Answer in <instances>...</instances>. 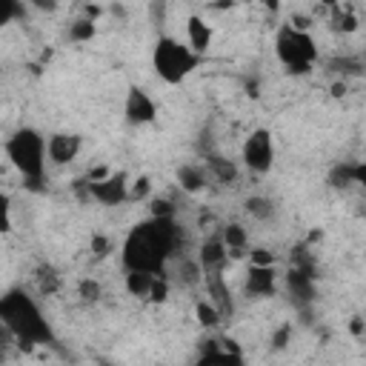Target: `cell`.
I'll use <instances>...</instances> for the list:
<instances>
[{
	"mask_svg": "<svg viewBox=\"0 0 366 366\" xmlns=\"http://www.w3.org/2000/svg\"><path fill=\"white\" fill-rule=\"evenodd\" d=\"M183 246V229L174 217H149L129 229L123 240V266L163 274L166 260Z\"/></svg>",
	"mask_w": 366,
	"mask_h": 366,
	"instance_id": "6da1fadb",
	"label": "cell"
},
{
	"mask_svg": "<svg viewBox=\"0 0 366 366\" xmlns=\"http://www.w3.org/2000/svg\"><path fill=\"white\" fill-rule=\"evenodd\" d=\"M0 323L23 349H34V343H54L49 320L23 289H9L0 295Z\"/></svg>",
	"mask_w": 366,
	"mask_h": 366,
	"instance_id": "7a4b0ae2",
	"label": "cell"
},
{
	"mask_svg": "<svg viewBox=\"0 0 366 366\" xmlns=\"http://www.w3.org/2000/svg\"><path fill=\"white\" fill-rule=\"evenodd\" d=\"M6 157L11 160V166L23 174L26 186L31 192H43L46 189V140L37 129H17L14 134H9L6 140Z\"/></svg>",
	"mask_w": 366,
	"mask_h": 366,
	"instance_id": "3957f363",
	"label": "cell"
},
{
	"mask_svg": "<svg viewBox=\"0 0 366 366\" xmlns=\"http://www.w3.org/2000/svg\"><path fill=\"white\" fill-rule=\"evenodd\" d=\"M274 54L289 74H309L312 63L317 60V46L309 31H300L292 23H283L274 34Z\"/></svg>",
	"mask_w": 366,
	"mask_h": 366,
	"instance_id": "277c9868",
	"label": "cell"
},
{
	"mask_svg": "<svg viewBox=\"0 0 366 366\" xmlns=\"http://www.w3.org/2000/svg\"><path fill=\"white\" fill-rule=\"evenodd\" d=\"M152 66L163 83L174 86L200 66V54L174 37H160L154 43V51H152Z\"/></svg>",
	"mask_w": 366,
	"mask_h": 366,
	"instance_id": "5b68a950",
	"label": "cell"
},
{
	"mask_svg": "<svg viewBox=\"0 0 366 366\" xmlns=\"http://www.w3.org/2000/svg\"><path fill=\"white\" fill-rule=\"evenodd\" d=\"M243 163L254 174H266L272 169V163H274V146H272L269 129H254L243 140Z\"/></svg>",
	"mask_w": 366,
	"mask_h": 366,
	"instance_id": "8992f818",
	"label": "cell"
},
{
	"mask_svg": "<svg viewBox=\"0 0 366 366\" xmlns=\"http://www.w3.org/2000/svg\"><path fill=\"white\" fill-rule=\"evenodd\" d=\"M89 194L103 206H120L129 200V174L126 172H109L103 180H89Z\"/></svg>",
	"mask_w": 366,
	"mask_h": 366,
	"instance_id": "52a82bcc",
	"label": "cell"
},
{
	"mask_svg": "<svg viewBox=\"0 0 366 366\" xmlns=\"http://www.w3.org/2000/svg\"><path fill=\"white\" fill-rule=\"evenodd\" d=\"M123 114H126V123H129V126H146V123H154V117H157V106H154V100L149 97L146 89L132 86L129 94H126Z\"/></svg>",
	"mask_w": 366,
	"mask_h": 366,
	"instance_id": "ba28073f",
	"label": "cell"
},
{
	"mask_svg": "<svg viewBox=\"0 0 366 366\" xmlns=\"http://www.w3.org/2000/svg\"><path fill=\"white\" fill-rule=\"evenodd\" d=\"M80 146H83V137L80 134H69V132H57L46 140V154L51 163L57 166H66L71 163L77 154H80Z\"/></svg>",
	"mask_w": 366,
	"mask_h": 366,
	"instance_id": "9c48e42d",
	"label": "cell"
},
{
	"mask_svg": "<svg viewBox=\"0 0 366 366\" xmlns=\"http://www.w3.org/2000/svg\"><path fill=\"white\" fill-rule=\"evenodd\" d=\"M286 292H289V297H292V303H295V306L315 303V297H317L315 274H309V272H303V269L289 266V272H286Z\"/></svg>",
	"mask_w": 366,
	"mask_h": 366,
	"instance_id": "30bf717a",
	"label": "cell"
},
{
	"mask_svg": "<svg viewBox=\"0 0 366 366\" xmlns=\"http://www.w3.org/2000/svg\"><path fill=\"white\" fill-rule=\"evenodd\" d=\"M203 280H206V292L214 303V309L220 312V317H232L234 315V300H232V292L223 280V272H203Z\"/></svg>",
	"mask_w": 366,
	"mask_h": 366,
	"instance_id": "8fae6325",
	"label": "cell"
},
{
	"mask_svg": "<svg viewBox=\"0 0 366 366\" xmlns=\"http://www.w3.org/2000/svg\"><path fill=\"white\" fill-rule=\"evenodd\" d=\"M274 289H277L274 266H257V263H252V266H249V274H246V295L272 297Z\"/></svg>",
	"mask_w": 366,
	"mask_h": 366,
	"instance_id": "7c38bea8",
	"label": "cell"
},
{
	"mask_svg": "<svg viewBox=\"0 0 366 366\" xmlns=\"http://www.w3.org/2000/svg\"><path fill=\"white\" fill-rule=\"evenodd\" d=\"M366 180V166L363 163H335L326 174V183L332 189H346L352 183H363Z\"/></svg>",
	"mask_w": 366,
	"mask_h": 366,
	"instance_id": "4fadbf2b",
	"label": "cell"
},
{
	"mask_svg": "<svg viewBox=\"0 0 366 366\" xmlns=\"http://www.w3.org/2000/svg\"><path fill=\"white\" fill-rule=\"evenodd\" d=\"M226 257H229V252H226V246H223L220 237H209L200 246V252H197V263H200L203 272H223Z\"/></svg>",
	"mask_w": 366,
	"mask_h": 366,
	"instance_id": "5bb4252c",
	"label": "cell"
},
{
	"mask_svg": "<svg viewBox=\"0 0 366 366\" xmlns=\"http://www.w3.org/2000/svg\"><path fill=\"white\" fill-rule=\"evenodd\" d=\"M186 34H189V49L192 51H197V54H206L209 51V46H212V29H209V23L203 17L192 14L186 20Z\"/></svg>",
	"mask_w": 366,
	"mask_h": 366,
	"instance_id": "9a60e30c",
	"label": "cell"
},
{
	"mask_svg": "<svg viewBox=\"0 0 366 366\" xmlns=\"http://www.w3.org/2000/svg\"><path fill=\"white\" fill-rule=\"evenodd\" d=\"M177 183H180V189L183 192H189V194H197V192H203L206 189V172H203V166H194V163H183V166H177Z\"/></svg>",
	"mask_w": 366,
	"mask_h": 366,
	"instance_id": "2e32d148",
	"label": "cell"
},
{
	"mask_svg": "<svg viewBox=\"0 0 366 366\" xmlns=\"http://www.w3.org/2000/svg\"><path fill=\"white\" fill-rule=\"evenodd\" d=\"M203 160H206V172H209L212 177H217L220 183H234V180H237V166H234V160H229V157H223V154H217V152L206 154Z\"/></svg>",
	"mask_w": 366,
	"mask_h": 366,
	"instance_id": "e0dca14e",
	"label": "cell"
},
{
	"mask_svg": "<svg viewBox=\"0 0 366 366\" xmlns=\"http://www.w3.org/2000/svg\"><path fill=\"white\" fill-rule=\"evenodd\" d=\"M220 240H223L226 252H232L234 257H237V254H243V249H246V243H249V237H246V229H243L240 223H229V226H223V232H220Z\"/></svg>",
	"mask_w": 366,
	"mask_h": 366,
	"instance_id": "ac0fdd59",
	"label": "cell"
},
{
	"mask_svg": "<svg viewBox=\"0 0 366 366\" xmlns=\"http://www.w3.org/2000/svg\"><path fill=\"white\" fill-rule=\"evenodd\" d=\"M154 280V272H143V269H126V292L132 297H146L149 286Z\"/></svg>",
	"mask_w": 366,
	"mask_h": 366,
	"instance_id": "d6986e66",
	"label": "cell"
},
{
	"mask_svg": "<svg viewBox=\"0 0 366 366\" xmlns=\"http://www.w3.org/2000/svg\"><path fill=\"white\" fill-rule=\"evenodd\" d=\"M332 11V23H329V29L332 31H337V34H352V31H357V14L355 11H349V9H340V6H335V9H329Z\"/></svg>",
	"mask_w": 366,
	"mask_h": 366,
	"instance_id": "ffe728a7",
	"label": "cell"
},
{
	"mask_svg": "<svg viewBox=\"0 0 366 366\" xmlns=\"http://www.w3.org/2000/svg\"><path fill=\"white\" fill-rule=\"evenodd\" d=\"M326 69L340 74V77H360L363 74V60L360 57H349V54L346 57H332L326 63Z\"/></svg>",
	"mask_w": 366,
	"mask_h": 366,
	"instance_id": "44dd1931",
	"label": "cell"
},
{
	"mask_svg": "<svg viewBox=\"0 0 366 366\" xmlns=\"http://www.w3.org/2000/svg\"><path fill=\"white\" fill-rule=\"evenodd\" d=\"M34 280H37V286H40L43 295H54V292L60 289V274H57V269L49 266V263H40V266L34 269Z\"/></svg>",
	"mask_w": 366,
	"mask_h": 366,
	"instance_id": "7402d4cb",
	"label": "cell"
},
{
	"mask_svg": "<svg viewBox=\"0 0 366 366\" xmlns=\"http://www.w3.org/2000/svg\"><path fill=\"white\" fill-rule=\"evenodd\" d=\"M197 360L203 363V360H234V357L223 349L220 340H214V337H203V340L197 343Z\"/></svg>",
	"mask_w": 366,
	"mask_h": 366,
	"instance_id": "603a6c76",
	"label": "cell"
},
{
	"mask_svg": "<svg viewBox=\"0 0 366 366\" xmlns=\"http://www.w3.org/2000/svg\"><path fill=\"white\" fill-rule=\"evenodd\" d=\"M246 212L254 217V220H269L272 214H274V203L269 200V197H263V194H252V197H246Z\"/></svg>",
	"mask_w": 366,
	"mask_h": 366,
	"instance_id": "cb8c5ba5",
	"label": "cell"
},
{
	"mask_svg": "<svg viewBox=\"0 0 366 366\" xmlns=\"http://www.w3.org/2000/svg\"><path fill=\"white\" fill-rule=\"evenodd\" d=\"M194 317H197V323H200L203 329H214V326L223 320L212 300H197V303H194Z\"/></svg>",
	"mask_w": 366,
	"mask_h": 366,
	"instance_id": "d4e9b609",
	"label": "cell"
},
{
	"mask_svg": "<svg viewBox=\"0 0 366 366\" xmlns=\"http://www.w3.org/2000/svg\"><path fill=\"white\" fill-rule=\"evenodd\" d=\"M94 34H97V26L92 17H80L69 26V40H74V43H89Z\"/></svg>",
	"mask_w": 366,
	"mask_h": 366,
	"instance_id": "484cf974",
	"label": "cell"
},
{
	"mask_svg": "<svg viewBox=\"0 0 366 366\" xmlns=\"http://www.w3.org/2000/svg\"><path fill=\"white\" fill-rule=\"evenodd\" d=\"M292 266H295V269H303V272H309V274L317 272V263H315V257H312V252H309L306 243L292 246ZM315 277H317V274H315Z\"/></svg>",
	"mask_w": 366,
	"mask_h": 366,
	"instance_id": "4316f807",
	"label": "cell"
},
{
	"mask_svg": "<svg viewBox=\"0 0 366 366\" xmlns=\"http://www.w3.org/2000/svg\"><path fill=\"white\" fill-rule=\"evenodd\" d=\"M180 283H186V286H197L200 280H203V269H200V263L197 260H192V257H183V263H180Z\"/></svg>",
	"mask_w": 366,
	"mask_h": 366,
	"instance_id": "83f0119b",
	"label": "cell"
},
{
	"mask_svg": "<svg viewBox=\"0 0 366 366\" xmlns=\"http://www.w3.org/2000/svg\"><path fill=\"white\" fill-rule=\"evenodd\" d=\"M77 295H80V300H83V303H97V300H100V295H103V289H100V283H97V280L83 277V280L77 283Z\"/></svg>",
	"mask_w": 366,
	"mask_h": 366,
	"instance_id": "f1b7e54d",
	"label": "cell"
},
{
	"mask_svg": "<svg viewBox=\"0 0 366 366\" xmlns=\"http://www.w3.org/2000/svg\"><path fill=\"white\" fill-rule=\"evenodd\" d=\"M166 297H169V283H166V277H163V274H154V280H152V286H149L146 300H152V303H166Z\"/></svg>",
	"mask_w": 366,
	"mask_h": 366,
	"instance_id": "f546056e",
	"label": "cell"
},
{
	"mask_svg": "<svg viewBox=\"0 0 366 366\" xmlns=\"http://www.w3.org/2000/svg\"><path fill=\"white\" fill-rule=\"evenodd\" d=\"M20 14H23V3L20 0H0V26L11 23Z\"/></svg>",
	"mask_w": 366,
	"mask_h": 366,
	"instance_id": "4dcf8cb0",
	"label": "cell"
},
{
	"mask_svg": "<svg viewBox=\"0 0 366 366\" xmlns=\"http://www.w3.org/2000/svg\"><path fill=\"white\" fill-rule=\"evenodd\" d=\"M149 192H152V180L146 174H140L137 180L129 183V200H143V197H149Z\"/></svg>",
	"mask_w": 366,
	"mask_h": 366,
	"instance_id": "1f68e13d",
	"label": "cell"
},
{
	"mask_svg": "<svg viewBox=\"0 0 366 366\" xmlns=\"http://www.w3.org/2000/svg\"><path fill=\"white\" fill-rule=\"evenodd\" d=\"M11 232V200L6 192H0V234Z\"/></svg>",
	"mask_w": 366,
	"mask_h": 366,
	"instance_id": "d6a6232c",
	"label": "cell"
},
{
	"mask_svg": "<svg viewBox=\"0 0 366 366\" xmlns=\"http://www.w3.org/2000/svg\"><path fill=\"white\" fill-rule=\"evenodd\" d=\"M149 20H152V26L166 23V0H149Z\"/></svg>",
	"mask_w": 366,
	"mask_h": 366,
	"instance_id": "836d02e7",
	"label": "cell"
},
{
	"mask_svg": "<svg viewBox=\"0 0 366 366\" xmlns=\"http://www.w3.org/2000/svg\"><path fill=\"white\" fill-rule=\"evenodd\" d=\"M152 217H174V206L166 197H154L152 200Z\"/></svg>",
	"mask_w": 366,
	"mask_h": 366,
	"instance_id": "e575fe53",
	"label": "cell"
},
{
	"mask_svg": "<svg viewBox=\"0 0 366 366\" xmlns=\"http://www.w3.org/2000/svg\"><path fill=\"white\" fill-rule=\"evenodd\" d=\"M289 337H292V326H289V323L277 326V329L272 332V349H286Z\"/></svg>",
	"mask_w": 366,
	"mask_h": 366,
	"instance_id": "d590c367",
	"label": "cell"
},
{
	"mask_svg": "<svg viewBox=\"0 0 366 366\" xmlns=\"http://www.w3.org/2000/svg\"><path fill=\"white\" fill-rule=\"evenodd\" d=\"M194 146H197V154H200V157L212 154V152H214V140H212V132H209V129H203V132L197 134V143H194Z\"/></svg>",
	"mask_w": 366,
	"mask_h": 366,
	"instance_id": "8d00e7d4",
	"label": "cell"
},
{
	"mask_svg": "<svg viewBox=\"0 0 366 366\" xmlns=\"http://www.w3.org/2000/svg\"><path fill=\"white\" fill-rule=\"evenodd\" d=\"M109 252H112V240L106 234H94L92 237V254L94 257H106Z\"/></svg>",
	"mask_w": 366,
	"mask_h": 366,
	"instance_id": "74e56055",
	"label": "cell"
},
{
	"mask_svg": "<svg viewBox=\"0 0 366 366\" xmlns=\"http://www.w3.org/2000/svg\"><path fill=\"white\" fill-rule=\"evenodd\" d=\"M249 257H252V263H257V266H274V254H272L269 249H263V246L252 249Z\"/></svg>",
	"mask_w": 366,
	"mask_h": 366,
	"instance_id": "f35d334b",
	"label": "cell"
},
{
	"mask_svg": "<svg viewBox=\"0 0 366 366\" xmlns=\"http://www.w3.org/2000/svg\"><path fill=\"white\" fill-rule=\"evenodd\" d=\"M71 189L77 192V197H80V200H89V197H92V194H89V180H86V177L71 180Z\"/></svg>",
	"mask_w": 366,
	"mask_h": 366,
	"instance_id": "ab89813d",
	"label": "cell"
},
{
	"mask_svg": "<svg viewBox=\"0 0 366 366\" xmlns=\"http://www.w3.org/2000/svg\"><path fill=\"white\" fill-rule=\"evenodd\" d=\"M103 177H109V166H94L86 174V180H103Z\"/></svg>",
	"mask_w": 366,
	"mask_h": 366,
	"instance_id": "60d3db41",
	"label": "cell"
},
{
	"mask_svg": "<svg viewBox=\"0 0 366 366\" xmlns=\"http://www.w3.org/2000/svg\"><path fill=\"white\" fill-rule=\"evenodd\" d=\"M31 6L34 9H40V11H57V0H31Z\"/></svg>",
	"mask_w": 366,
	"mask_h": 366,
	"instance_id": "b9f144b4",
	"label": "cell"
},
{
	"mask_svg": "<svg viewBox=\"0 0 366 366\" xmlns=\"http://www.w3.org/2000/svg\"><path fill=\"white\" fill-rule=\"evenodd\" d=\"M289 23H292V26H295V29H300V31H306V29H309V26H312V20H309V17H306V14H295V17H292V20H289Z\"/></svg>",
	"mask_w": 366,
	"mask_h": 366,
	"instance_id": "7bdbcfd3",
	"label": "cell"
},
{
	"mask_svg": "<svg viewBox=\"0 0 366 366\" xmlns=\"http://www.w3.org/2000/svg\"><path fill=\"white\" fill-rule=\"evenodd\" d=\"M349 332H352L355 337H360V335H363V320H360V317H352V323H349Z\"/></svg>",
	"mask_w": 366,
	"mask_h": 366,
	"instance_id": "ee69618b",
	"label": "cell"
},
{
	"mask_svg": "<svg viewBox=\"0 0 366 366\" xmlns=\"http://www.w3.org/2000/svg\"><path fill=\"white\" fill-rule=\"evenodd\" d=\"M346 94V86L337 80V83H332V97H343Z\"/></svg>",
	"mask_w": 366,
	"mask_h": 366,
	"instance_id": "f6af8a7d",
	"label": "cell"
},
{
	"mask_svg": "<svg viewBox=\"0 0 366 366\" xmlns=\"http://www.w3.org/2000/svg\"><path fill=\"white\" fill-rule=\"evenodd\" d=\"M112 14H117V17H126V9H123L120 3H112Z\"/></svg>",
	"mask_w": 366,
	"mask_h": 366,
	"instance_id": "bcb514c9",
	"label": "cell"
},
{
	"mask_svg": "<svg viewBox=\"0 0 366 366\" xmlns=\"http://www.w3.org/2000/svg\"><path fill=\"white\" fill-rule=\"evenodd\" d=\"M260 3H263V6H266V9H269V11H274V9H277V6H280V0H260Z\"/></svg>",
	"mask_w": 366,
	"mask_h": 366,
	"instance_id": "7dc6e473",
	"label": "cell"
},
{
	"mask_svg": "<svg viewBox=\"0 0 366 366\" xmlns=\"http://www.w3.org/2000/svg\"><path fill=\"white\" fill-rule=\"evenodd\" d=\"M232 3H234V0H217L214 6H217V9H226V6H232Z\"/></svg>",
	"mask_w": 366,
	"mask_h": 366,
	"instance_id": "c3c4849f",
	"label": "cell"
},
{
	"mask_svg": "<svg viewBox=\"0 0 366 366\" xmlns=\"http://www.w3.org/2000/svg\"><path fill=\"white\" fill-rule=\"evenodd\" d=\"M320 3H323V6H326V9H335V6H340V3H337V0H320Z\"/></svg>",
	"mask_w": 366,
	"mask_h": 366,
	"instance_id": "681fc988",
	"label": "cell"
},
{
	"mask_svg": "<svg viewBox=\"0 0 366 366\" xmlns=\"http://www.w3.org/2000/svg\"><path fill=\"white\" fill-rule=\"evenodd\" d=\"M0 360H3V352H0Z\"/></svg>",
	"mask_w": 366,
	"mask_h": 366,
	"instance_id": "f907efd6",
	"label": "cell"
}]
</instances>
